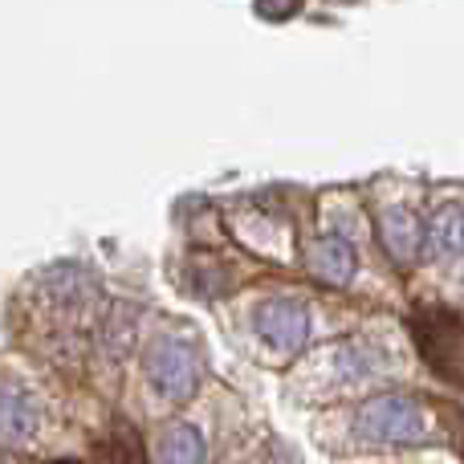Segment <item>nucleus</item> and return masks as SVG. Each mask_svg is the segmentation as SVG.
I'll list each match as a JSON object with an SVG mask.
<instances>
[{
    "label": "nucleus",
    "mask_w": 464,
    "mask_h": 464,
    "mask_svg": "<svg viewBox=\"0 0 464 464\" xmlns=\"http://www.w3.org/2000/svg\"><path fill=\"white\" fill-rule=\"evenodd\" d=\"M354 432L367 444H392V449H403V444H428L432 440V420H428L424 403L411 400V395H375L359 408L354 416Z\"/></svg>",
    "instance_id": "f257e3e1"
},
{
    "label": "nucleus",
    "mask_w": 464,
    "mask_h": 464,
    "mask_svg": "<svg viewBox=\"0 0 464 464\" xmlns=\"http://www.w3.org/2000/svg\"><path fill=\"white\" fill-rule=\"evenodd\" d=\"M411 338H416L424 362L449 383L460 379V318L449 305H420L411 314Z\"/></svg>",
    "instance_id": "f03ea898"
},
{
    "label": "nucleus",
    "mask_w": 464,
    "mask_h": 464,
    "mask_svg": "<svg viewBox=\"0 0 464 464\" xmlns=\"http://www.w3.org/2000/svg\"><path fill=\"white\" fill-rule=\"evenodd\" d=\"M147 379L171 403H188L200 387V354L184 338H155L147 346Z\"/></svg>",
    "instance_id": "7ed1b4c3"
},
{
    "label": "nucleus",
    "mask_w": 464,
    "mask_h": 464,
    "mask_svg": "<svg viewBox=\"0 0 464 464\" xmlns=\"http://www.w3.org/2000/svg\"><path fill=\"white\" fill-rule=\"evenodd\" d=\"M256 334H261V343L273 346V354H297L305 346V338H310V314H305L302 302H294V297H273V302H265L261 310H256Z\"/></svg>",
    "instance_id": "20e7f679"
},
{
    "label": "nucleus",
    "mask_w": 464,
    "mask_h": 464,
    "mask_svg": "<svg viewBox=\"0 0 464 464\" xmlns=\"http://www.w3.org/2000/svg\"><path fill=\"white\" fill-rule=\"evenodd\" d=\"M379 240H383L387 256L395 265H411L420 256V248H424V225H420V217L411 208H387L379 217Z\"/></svg>",
    "instance_id": "39448f33"
},
{
    "label": "nucleus",
    "mask_w": 464,
    "mask_h": 464,
    "mask_svg": "<svg viewBox=\"0 0 464 464\" xmlns=\"http://www.w3.org/2000/svg\"><path fill=\"white\" fill-rule=\"evenodd\" d=\"M354 265H359V256H354V245L346 237H338V232H330V237H318L310 248V269L318 273L322 281H330V285H346V281L354 277Z\"/></svg>",
    "instance_id": "423d86ee"
},
{
    "label": "nucleus",
    "mask_w": 464,
    "mask_h": 464,
    "mask_svg": "<svg viewBox=\"0 0 464 464\" xmlns=\"http://www.w3.org/2000/svg\"><path fill=\"white\" fill-rule=\"evenodd\" d=\"M139 343V314L135 305H106L102 326H98V346L111 362H122Z\"/></svg>",
    "instance_id": "0eeeda50"
},
{
    "label": "nucleus",
    "mask_w": 464,
    "mask_h": 464,
    "mask_svg": "<svg viewBox=\"0 0 464 464\" xmlns=\"http://www.w3.org/2000/svg\"><path fill=\"white\" fill-rule=\"evenodd\" d=\"M41 428V408L24 392H0V440L24 444Z\"/></svg>",
    "instance_id": "6e6552de"
},
{
    "label": "nucleus",
    "mask_w": 464,
    "mask_h": 464,
    "mask_svg": "<svg viewBox=\"0 0 464 464\" xmlns=\"http://www.w3.org/2000/svg\"><path fill=\"white\" fill-rule=\"evenodd\" d=\"M160 464H204V436L192 424H176L160 440Z\"/></svg>",
    "instance_id": "1a4fd4ad"
},
{
    "label": "nucleus",
    "mask_w": 464,
    "mask_h": 464,
    "mask_svg": "<svg viewBox=\"0 0 464 464\" xmlns=\"http://www.w3.org/2000/svg\"><path fill=\"white\" fill-rule=\"evenodd\" d=\"M428 240H432V256L436 261H452L460 256V245H464V232H460V204H449L432 217V228H428Z\"/></svg>",
    "instance_id": "9d476101"
},
{
    "label": "nucleus",
    "mask_w": 464,
    "mask_h": 464,
    "mask_svg": "<svg viewBox=\"0 0 464 464\" xmlns=\"http://www.w3.org/2000/svg\"><path fill=\"white\" fill-rule=\"evenodd\" d=\"M119 452H122V464H147V460H143V449H139V440H135L130 432H122Z\"/></svg>",
    "instance_id": "9b49d317"
},
{
    "label": "nucleus",
    "mask_w": 464,
    "mask_h": 464,
    "mask_svg": "<svg viewBox=\"0 0 464 464\" xmlns=\"http://www.w3.org/2000/svg\"><path fill=\"white\" fill-rule=\"evenodd\" d=\"M265 464H277V460H273V457H269V460H265ZM281 464H294V460H289V457H281Z\"/></svg>",
    "instance_id": "f8f14e48"
},
{
    "label": "nucleus",
    "mask_w": 464,
    "mask_h": 464,
    "mask_svg": "<svg viewBox=\"0 0 464 464\" xmlns=\"http://www.w3.org/2000/svg\"><path fill=\"white\" fill-rule=\"evenodd\" d=\"M53 464H78V460H53Z\"/></svg>",
    "instance_id": "ddd939ff"
},
{
    "label": "nucleus",
    "mask_w": 464,
    "mask_h": 464,
    "mask_svg": "<svg viewBox=\"0 0 464 464\" xmlns=\"http://www.w3.org/2000/svg\"><path fill=\"white\" fill-rule=\"evenodd\" d=\"M0 464H16V460H0Z\"/></svg>",
    "instance_id": "4468645a"
}]
</instances>
